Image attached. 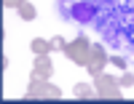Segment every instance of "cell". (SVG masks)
Instances as JSON below:
<instances>
[{
	"instance_id": "30bf717a",
	"label": "cell",
	"mask_w": 134,
	"mask_h": 104,
	"mask_svg": "<svg viewBox=\"0 0 134 104\" xmlns=\"http://www.w3.org/2000/svg\"><path fill=\"white\" fill-rule=\"evenodd\" d=\"M118 83L124 85V88H129V85H134V72H124V75H121V80H118Z\"/></svg>"
},
{
	"instance_id": "ba28073f",
	"label": "cell",
	"mask_w": 134,
	"mask_h": 104,
	"mask_svg": "<svg viewBox=\"0 0 134 104\" xmlns=\"http://www.w3.org/2000/svg\"><path fill=\"white\" fill-rule=\"evenodd\" d=\"M30 48L35 51V56H40V53H51V40L35 38V40H32V45H30Z\"/></svg>"
},
{
	"instance_id": "3957f363",
	"label": "cell",
	"mask_w": 134,
	"mask_h": 104,
	"mask_svg": "<svg viewBox=\"0 0 134 104\" xmlns=\"http://www.w3.org/2000/svg\"><path fill=\"white\" fill-rule=\"evenodd\" d=\"M94 88H97V99H121L124 91H121V83L113 75H97L94 77Z\"/></svg>"
},
{
	"instance_id": "8fae6325",
	"label": "cell",
	"mask_w": 134,
	"mask_h": 104,
	"mask_svg": "<svg viewBox=\"0 0 134 104\" xmlns=\"http://www.w3.org/2000/svg\"><path fill=\"white\" fill-rule=\"evenodd\" d=\"M21 3H24V0H3V5H5V8H19Z\"/></svg>"
},
{
	"instance_id": "9c48e42d",
	"label": "cell",
	"mask_w": 134,
	"mask_h": 104,
	"mask_svg": "<svg viewBox=\"0 0 134 104\" xmlns=\"http://www.w3.org/2000/svg\"><path fill=\"white\" fill-rule=\"evenodd\" d=\"M64 45H67V40L62 38V35H54V38H51V51H62Z\"/></svg>"
},
{
	"instance_id": "5b68a950",
	"label": "cell",
	"mask_w": 134,
	"mask_h": 104,
	"mask_svg": "<svg viewBox=\"0 0 134 104\" xmlns=\"http://www.w3.org/2000/svg\"><path fill=\"white\" fill-rule=\"evenodd\" d=\"M51 75H54V64L48 59V53L35 56V64H32V75L30 77H46V80H51Z\"/></svg>"
},
{
	"instance_id": "6da1fadb",
	"label": "cell",
	"mask_w": 134,
	"mask_h": 104,
	"mask_svg": "<svg viewBox=\"0 0 134 104\" xmlns=\"http://www.w3.org/2000/svg\"><path fill=\"white\" fill-rule=\"evenodd\" d=\"M24 99H62V91L46 77H30Z\"/></svg>"
},
{
	"instance_id": "7c38bea8",
	"label": "cell",
	"mask_w": 134,
	"mask_h": 104,
	"mask_svg": "<svg viewBox=\"0 0 134 104\" xmlns=\"http://www.w3.org/2000/svg\"><path fill=\"white\" fill-rule=\"evenodd\" d=\"M113 64L121 67V69H126V59H121V56H113Z\"/></svg>"
},
{
	"instance_id": "277c9868",
	"label": "cell",
	"mask_w": 134,
	"mask_h": 104,
	"mask_svg": "<svg viewBox=\"0 0 134 104\" xmlns=\"http://www.w3.org/2000/svg\"><path fill=\"white\" fill-rule=\"evenodd\" d=\"M110 62V56H107V51L102 48L99 43H91V53H88V64H86V69L91 72V77H97V75H102V67Z\"/></svg>"
},
{
	"instance_id": "7a4b0ae2",
	"label": "cell",
	"mask_w": 134,
	"mask_h": 104,
	"mask_svg": "<svg viewBox=\"0 0 134 104\" xmlns=\"http://www.w3.org/2000/svg\"><path fill=\"white\" fill-rule=\"evenodd\" d=\"M62 53H64L70 62H75V64L86 67V64H88V53H91V43H88V38H86V35H78L72 43H67L64 48H62Z\"/></svg>"
},
{
	"instance_id": "8992f818",
	"label": "cell",
	"mask_w": 134,
	"mask_h": 104,
	"mask_svg": "<svg viewBox=\"0 0 134 104\" xmlns=\"http://www.w3.org/2000/svg\"><path fill=\"white\" fill-rule=\"evenodd\" d=\"M16 11H19V16L24 19V21H32V19L38 16V11H35V5H32V3H27V0H24V3H21V5L16 8Z\"/></svg>"
},
{
	"instance_id": "52a82bcc",
	"label": "cell",
	"mask_w": 134,
	"mask_h": 104,
	"mask_svg": "<svg viewBox=\"0 0 134 104\" xmlns=\"http://www.w3.org/2000/svg\"><path fill=\"white\" fill-rule=\"evenodd\" d=\"M75 96L78 99H97V91L88 85V83H78L75 85Z\"/></svg>"
}]
</instances>
